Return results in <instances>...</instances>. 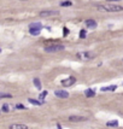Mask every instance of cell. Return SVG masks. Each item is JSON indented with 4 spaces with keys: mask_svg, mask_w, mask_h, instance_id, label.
<instances>
[{
    "mask_svg": "<svg viewBox=\"0 0 123 129\" xmlns=\"http://www.w3.org/2000/svg\"><path fill=\"white\" fill-rule=\"evenodd\" d=\"M97 9L105 12H121L123 11V6L118 4H104V5H97Z\"/></svg>",
    "mask_w": 123,
    "mask_h": 129,
    "instance_id": "cell-1",
    "label": "cell"
},
{
    "mask_svg": "<svg viewBox=\"0 0 123 129\" xmlns=\"http://www.w3.org/2000/svg\"><path fill=\"white\" fill-rule=\"evenodd\" d=\"M95 55L97 54L94 52H78L77 53V58L82 59V60H91V59H94Z\"/></svg>",
    "mask_w": 123,
    "mask_h": 129,
    "instance_id": "cell-2",
    "label": "cell"
},
{
    "mask_svg": "<svg viewBox=\"0 0 123 129\" xmlns=\"http://www.w3.org/2000/svg\"><path fill=\"white\" fill-rule=\"evenodd\" d=\"M64 46L63 45H59V44H53V45H47L45 47V51L46 52H59V51H63Z\"/></svg>",
    "mask_w": 123,
    "mask_h": 129,
    "instance_id": "cell-3",
    "label": "cell"
},
{
    "mask_svg": "<svg viewBox=\"0 0 123 129\" xmlns=\"http://www.w3.org/2000/svg\"><path fill=\"white\" fill-rule=\"evenodd\" d=\"M59 15V11H54V10H45L40 12V17H51V16H57Z\"/></svg>",
    "mask_w": 123,
    "mask_h": 129,
    "instance_id": "cell-4",
    "label": "cell"
},
{
    "mask_svg": "<svg viewBox=\"0 0 123 129\" xmlns=\"http://www.w3.org/2000/svg\"><path fill=\"white\" fill-rule=\"evenodd\" d=\"M75 82H76V78L74 76H70V77H68L65 80H63V81H62V84H63L64 87H70V86L75 84Z\"/></svg>",
    "mask_w": 123,
    "mask_h": 129,
    "instance_id": "cell-5",
    "label": "cell"
},
{
    "mask_svg": "<svg viewBox=\"0 0 123 129\" xmlns=\"http://www.w3.org/2000/svg\"><path fill=\"white\" fill-rule=\"evenodd\" d=\"M54 94H56V97L60 98V99H66V98L69 97V93L66 92V91H62V89L56 91V92H54Z\"/></svg>",
    "mask_w": 123,
    "mask_h": 129,
    "instance_id": "cell-6",
    "label": "cell"
},
{
    "mask_svg": "<svg viewBox=\"0 0 123 129\" xmlns=\"http://www.w3.org/2000/svg\"><path fill=\"white\" fill-rule=\"evenodd\" d=\"M69 121L70 122H83V121H87V117H83V116H70Z\"/></svg>",
    "mask_w": 123,
    "mask_h": 129,
    "instance_id": "cell-7",
    "label": "cell"
},
{
    "mask_svg": "<svg viewBox=\"0 0 123 129\" xmlns=\"http://www.w3.org/2000/svg\"><path fill=\"white\" fill-rule=\"evenodd\" d=\"M9 129H28V127L25 124H22V123H15V124H11Z\"/></svg>",
    "mask_w": 123,
    "mask_h": 129,
    "instance_id": "cell-8",
    "label": "cell"
},
{
    "mask_svg": "<svg viewBox=\"0 0 123 129\" xmlns=\"http://www.w3.org/2000/svg\"><path fill=\"white\" fill-rule=\"evenodd\" d=\"M97 22H95L94 19H87L86 21V27L87 28H91V29H94V28H97Z\"/></svg>",
    "mask_w": 123,
    "mask_h": 129,
    "instance_id": "cell-9",
    "label": "cell"
},
{
    "mask_svg": "<svg viewBox=\"0 0 123 129\" xmlns=\"http://www.w3.org/2000/svg\"><path fill=\"white\" fill-rule=\"evenodd\" d=\"M116 88H117V86H116V84H114V86H107V87H103L100 91H101V92H114V91H116Z\"/></svg>",
    "mask_w": 123,
    "mask_h": 129,
    "instance_id": "cell-10",
    "label": "cell"
},
{
    "mask_svg": "<svg viewBox=\"0 0 123 129\" xmlns=\"http://www.w3.org/2000/svg\"><path fill=\"white\" fill-rule=\"evenodd\" d=\"M85 95L87 97V98H93V97L95 95L94 89H92V88H88V89L85 92Z\"/></svg>",
    "mask_w": 123,
    "mask_h": 129,
    "instance_id": "cell-11",
    "label": "cell"
},
{
    "mask_svg": "<svg viewBox=\"0 0 123 129\" xmlns=\"http://www.w3.org/2000/svg\"><path fill=\"white\" fill-rule=\"evenodd\" d=\"M29 33H30L31 35H40L41 29H38V28H29Z\"/></svg>",
    "mask_w": 123,
    "mask_h": 129,
    "instance_id": "cell-12",
    "label": "cell"
},
{
    "mask_svg": "<svg viewBox=\"0 0 123 129\" xmlns=\"http://www.w3.org/2000/svg\"><path fill=\"white\" fill-rule=\"evenodd\" d=\"M106 127H110V128H117L118 127V122L117 121H109L106 123Z\"/></svg>",
    "mask_w": 123,
    "mask_h": 129,
    "instance_id": "cell-13",
    "label": "cell"
},
{
    "mask_svg": "<svg viewBox=\"0 0 123 129\" xmlns=\"http://www.w3.org/2000/svg\"><path fill=\"white\" fill-rule=\"evenodd\" d=\"M29 103L30 104H33V105H42L44 104V102H41V100H35V99H29Z\"/></svg>",
    "mask_w": 123,
    "mask_h": 129,
    "instance_id": "cell-14",
    "label": "cell"
},
{
    "mask_svg": "<svg viewBox=\"0 0 123 129\" xmlns=\"http://www.w3.org/2000/svg\"><path fill=\"white\" fill-rule=\"evenodd\" d=\"M33 82H34V84L36 86V88H38V89H41V82H40V80H39L38 77H35Z\"/></svg>",
    "mask_w": 123,
    "mask_h": 129,
    "instance_id": "cell-15",
    "label": "cell"
},
{
    "mask_svg": "<svg viewBox=\"0 0 123 129\" xmlns=\"http://www.w3.org/2000/svg\"><path fill=\"white\" fill-rule=\"evenodd\" d=\"M46 97H47V91H44V92H42L41 94H40V95H39V99H40L41 102H44ZM44 103H45V102H44Z\"/></svg>",
    "mask_w": 123,
    "mask_h": 129,
    "instance_id": "cell-16",
    "label": "cell"
},
{
    "mask_svg": "<svg viewBox=\"0 0 123 129\" xmlns=\"http://www.w3.org/2000/svg\"><path fill=\"white\" fill-rule=\"evenodd\" d=\"M29 28H38V29H41L42 28V24L41 23H31L30 26H29Z\"/></svg>",
    "mask_w": 123,
    "mask_h": 129,
    "instance_id": "cell-17",
    "label": "cell"
},
{
    "mask_svg": "<svg viewBox=\"0 0 123 129\" xmlns=\"http://www.w3.org/2000/svg\"><path fill=\"white\" fill-rule=\"evenodd\" d=\"M5 98H12V95L9 93H0V99H5Z\"/></svg>",
    "mask_w": 123,
    "mask_h": 129,
    "instance_id": "cell-18",
    "label": "cell"
},
{
    "mask_svg": "<svg viewBox=\"0 0 123 129\" xmlns=\"http://www.w3.org/2000/svg\"><path fill=\"white\" fill-rule=\"evenodd\" d=\"M71 5H73L71 1H63V2H60V6H71Z\"/></svg>",
    "mask_w": 123,
    "mask_h": 129,
    "instance_id": "cell-19",
    "label": "cell"
},
{
    "mask_svg": "<svg viewBox=\"0 0 123 129\" xmlns=\"http://www.w3.org/2000/svg\"><path fill=\"white\" fill-rule=\"evenodd\" d=\"M86 36H87V33H86L85 29H82V30L80 31V37H81V39H85Z\"/></svg>",
    "mask_w": 123,
    "mask_h": 129,
    "instance_id": "cell-20",
    "label": "cell"
},
{
    "mask_svg": "<svg viewBox=\"0 0 123 129\" xmlns=\"http://www.w3.org/2000/svg\"><path fill=\"white\" fill-rule=\"evenodd\" d=\"M1 110L4 111V112H9V111H10L9 105H7V104H4V105H2V109H1Z\"/></svg>",
    "mask_w": 123,
    "mask_h": 129,
    "instance_id": "cell-21",
    "label": "cell"
},
{
    "mask_svg": "<svg viewBox=\"0 0 123 129\" xmlns=\"http://www.w3.org/2000/svg\"><path fill=\"white\" fill-rule=\"evenodd\" d=\"M16 109H17V110H25L27 107H25L24 105H22V104H17V105H16Z\"/></svg>",
    "mask_w": 123,
    "mask_h": 129,
    "instance_id": "cell-22",
    "label": "cell"
},
{
    "mask_svg": "<svg viewBox=\"0 0 123 129\" xmlns=\"http://www.w3.org/2000/svg\"><path fill=\"white\" fill-rule=\"evenodd\" d=\"M63 33H64V35H68V34H69V29H68V28H64V29H63Z\"/></svg>",
    "mask_w": 123,
    "mask_h": 129,
    "instance_id": "cell-23",
    "label": "cell"
},
{
    "mask_svg": "<svg viewBox=\"0 0 123 129\" xmlns=\"http://www.w3.org/2000/svg\"><path fill=\"white\" fill-rule=\"evenodd\" d=\"M107 1H121V0H107Z\"/></svg>",
    "mask_w": 123,
    "mask_h": 129,
    "instance_id": "cell-24",
    "label": "cell"
},
{
    "mask_svg": "<svg viewBox=\"0 0 123 129\" xmlns=\"http://www.w3.org/2000/svg\"><path fill=\"white\" fill-rule=\"evenodd\" d=\"M0 52H1V48H0Z\"/></svg>",
    "mask_w": 123,
    "mask_h": 129,
    "instance_id": "cell-25",
    "label": "cell"
}]
</instances>
